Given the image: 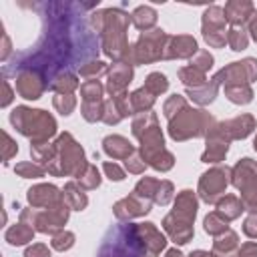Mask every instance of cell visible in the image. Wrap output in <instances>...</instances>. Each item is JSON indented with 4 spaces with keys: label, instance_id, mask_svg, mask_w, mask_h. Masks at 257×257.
<instances>
[{
    "label": "cell",
    "instance_id": "obj_26",
    "mask_svg": "<svg viewBox=\"0 0 257 257\" xmlns=\"http://www.w3.org/2000/svg\"><path fill=\"white\" fill-rule=\"evenodd\" d=\"M131 22L135 24V28L143 30V32H149V30H155V24H157V10L153 6H137L131 14Z\"/></svg>",
    "mask_w": 257,
    "mask_h": 257
},
{
    "label": "cell",
    "instance_id": "obj_58",
    "mask_svg": "<svg viewBox=\"0 0 257 257\" xmlns=\"http://www.w3.org/2000/svg\"><path fill=\"white\" fill-rule=\"evenodd\" d=\"M2 46H4V48H2V56H0V58L6 62V60H8V54H10V38H8V34L4 32V28H2Z\"/></svg>",
    "mask_w": 257,
    "mask_h": 257
},
{
    "label": "cell",
    "instance_id": "obj_46",
    "mask_svg": "<svg viewBox=\"0 0 257 257\" xmlns=\"http://www.w3.org/2000/svg\"><path fill=\"white\" fill-rule=\"evenodd\" d=\"M173 193H175L173 183H171V181H161L159 187H157V193H155L153 203H157V205H161V207H163V205H169L171 199H173Z\"/></svg>",
    "mask_w": 257,
    "mask_h": 257
},
{
    "label": "cell",
    "instance_id": "obj_32",
    "mask_svg": "<svg viewBox=\"0 0 257 257\" xmlns=\"http://www.w3.org/2000/svg\"><path fill=\"white\" fill-rule=\"evenodd\" d=\"M217 211H219L225 219L233 221V219L241 217V213L245 211V207H243V201H241L239 197H235V195H225V197L219 199Z\"/></svg>",
    "mask_w": 257,
    "mask_h": 257
},
{
    "label": "cell",
    "instance_id": "obj_54",
    "mask_svg": "<svg viewBox=\"0 0 257 257\" xmlns=\"http://www.w3.org/2000/svg\"><path fill=\"white\" fill-rule=\"evenodd\" d=\"M16 153H18V145L12 141V137L8 133H4V155H2L4 163H8Z\"/></svg>",
    "mask_w": 257,
    "mask_h": 257
},
{
    "label": "cell",
    "instance_id": "obj_53",
    "mask_svg": "<svg viewBox=\"0 0 257 257\" xmlns=\"http://www.w3.org/2000/svg\"><path fill=\"white\" fill-rule=\"evenodd\" d=\"M24 257H50V249L44 243H32L24 251Z\"/></svg>",
    "mask_w": 257,
    "mask_h": 257
},
{
    "label": "cell",
    "instance_id": "obj_48",
    "mask_svg": "<svg viewBox=\"0 0 257 257\" xmlns=\"http://www.w3.org/2000/svg\"><path fill=\"white\" fill-rule=\"evenodd\" d=\"M153 169H157V171H161V173H165V171H169V169H173V165H175V157L165 149L163 153H159L151 163H149Z\"/></svg>",
    "mask_w": 257,
    "mask_h": 257
},
{
    "label": "cell",
    "instance_id": "obj_39",
    "mask_svg": "<svg viewBox=\"0 0 257 257\" xmlns=\"http://www.w3.org/2000/svg\"><path fill=\"white\" fill-rule=\"evenodd\" d=\"M76 183H78L84 191H92V189H96V187L100 185V173H98V169H96L94 165L88 163V167H86L84 173L76 179Z\"/></svg>",
    "mask_w": 257,
    "mask_h": 257
},
{
    "label": "cell",
    "instance_id": "obj_50",
    "mask_svg": "<svg viewBox=\"0 0 257 257\" xmlns=\"http://www.w3.org/2000/svg\"><path fill=\"white\" fill-rule=\"evenodd\" d=\"M124 167H126L128 173H133V175H141V173H145L147 163H145V159L141 157V153L137 151V153H133V155L124 161Z\"/></svg>",
    "mask_w": 257,
    "mask_h": 257
},
{
    "label": "cell",
    "instance_id": "obj_17",
    "mask_svg": "<svg viewBox=\"0 0 257 257\" xmlns=\"http://www.w3.org/2000/svg\"><path fill=\"white\" fill-rule=\"evenodd\" d=\"M163 227L165 231L169 233L171 241H175L177 245H185L193 239L195 231H193V221L189 219H183L175 213H169L165 219H163Z\"/></svg>",
    "mask_w": 257,
    "mask_h": 257
},
{
    "label": "cell",
    "instance_id": "obj_33",
    "mask_svg": "<svg viewBox=\"0 0 257 257\" xmlns=\"http://www.w3.org/2000/svg\"><path fill=\"white\" fill-rule=\"evenodd\" d=\"M203 229H205L209 235L217 237V235H221V233H225V231L229 229V219H225L219 211H213V213H209V215L205 217Z\"/></svg>",
    "mask_w": 257,
    "mask_h": 257
},
{
    "label": "cell",
    "instance_id": "obj_11",
    "mask_svg": "<svg viewBox=\"0 0 257 257\" xmlns=\"http://www.w3.org/2000/svg\"><path fill=\"white\" fill-rule=\"evenodd\" d=\"M225 14L221 6H211L203 12V38L209 46L221 48L227 42V32H225Z\"/></svg>",
    "mask_w": 257,
    "mask_h": 257
},
{
    "label": "cell",
    "instance_id": "obj_34",
    "mask_svg": "<svg viewBox=\"0 0 257 257\" xmlns=\"http://www.w3.org/2000/svg\"><path fill=\"white\" fill-rule=\"evenodd\" d=\"M179 78L181 82L187 86V88H197V86H203L207 82V74L193 68V66H183L179 68Z\"/></svg>",
    "mask_w": 257,
    "mask_h": 257
},
{
    "label": "cell",
    "instance_id": "obj_22",
    "mask_svg": "<svg viewBox=\"0 0 257 257\" xmlns=\"http://www.w3.org/2000/svg\"><path fill=\"white\" fill-rule=\"evenodd\" d=\"M217 124V122H215ZM227 151H229V143L223 139V137H219V133L215 131V126L207 133V149H205V153L201 155V161L203 163H211V165H217V163H221V161H225V157H227Z\"/></svg>",
    "mask_w": 257,
    "mask_h": 257
},
{
    "label": "cell",
    "instance_id": "obj_5",
    "mask_svg": "<svg viewBox=\"0 0 257 257\" xmlns=\"http://www.w3.org/2000/svg\"><path fill=\"white\" fill-rule=\"evenodd\" d=\"M10 122L20 135L28 137L32 143H46L50 137L56 135L54 116L40 108L16 106L10 112Z\"/></svg>",
    "mask_w": 257,
    "mask_h": 257
},
{
    "label": "cell",
    "instance_id": "obj_18",
    "mask_svg": "<svg viewBox=\"0 0 257 257\" xmlns=\"http://www.w3.org/2000/svg\"><path fill=\"white\" fill-rule=\"evenodd\" d=\"M231 183L243 193L257 185V161L245 157L231 169Z\"/></svg>",
    "mask_w": 257,
    "mask_h": 257
},
{
    "label": "cell",
    "instance_id": "obj_55",
    "mask_svg": "<svg viewBox=\"0 0 257 257\" xmlns=\"http://www.w3.org/2000/svg\"><path fill=\"white\" fill-rule=\"evenodd\" d=\"M243 233L251 239H257V213H251L245 221H243Z\"/></svg>",
    "mask_w": 257,
    "mask_h": 257
},
{
    "label": "cell",
    "instance_id": "obj_57",
    "mask_svg": "<svg viewBox=\"0 0 257 257\" xmlns=\"http://www.w3.org/2000/svg\"><path fill=\"white\" fill-rule=\"evenodd\" d=\"M2 88H4V94H2V102H0V104H2V106H8L10 100L14 98V92H12V88H10V84H8L6 78L2 80Z\"/></svg>",
    "mask_w": 257,
    "mask_h": 257
},
{
    "label": "cell",
    "instance_id": "obj_30",
    "mask_svg": "<svg viewBox=\"0 0 257 257\" xmlns=\"http://www.w3.org/2000/svg\"><path fill=\"white\" fill-rule=\"evenodd\" d=\"M78 86H80V82H78V76L74 72H60L48 84V88L54 90L56 94H72Z\"/></svg>",
    "mask_w": 257,
    "mask_h": 257
},
{
    "label": "cell",
    "instance_id": "obj_56",
    "mask_svg": "<svg viewBox=\"0 0 257 257\" xmlns=\"http://www.w3.org/2000/svg\"><path fill=\"white\" fill-rule=\"evenodd\" d=\"M235 257H257V243L255 241H247V243L239 245Z\"/></svg>",
    "mask_w": 257,
    "mask_h": 257
},
{
    "label": "cell",
    "instance_id": "obj_19",
    "mask_svg": "<svg viewBox=\"0 0 257 257\" xmlns=\"http://www.w3.org/2000/svg\"><path fill=\"white\" fill-rule=\"evenodd\" d=\"M223 14H225V20H227L233 28H243L245 24L251 22V18H253L257 12H255V6H253L251 2H245V0H231V2L225 4Z\"/></svg>",
    "mask_w": 257,
    "mask_h": 257
},
{
    "label": "cell",
    "instance_id": "obj_24",
    "mask_svg": "<svg viewBox=\"0 0 257 257\" xmlns=\"http://www.w3.org/2000/svg\"><path fill=\"white\" fill-rule=\"evenodd\" d=\"M239 249V237L233 229H227L225 233L217 235L213 241V257H235Z\"/></svg>",
    "mask_w": 257,
    "mask_h": 257
},
{
    "label": "cell",
    "instance_id": "obj_42",
    "mask_svg": "<svg viewBox=\"0 0 257 257\" xmlns=\"http://www.w3.org/2000/svg\"><path fill=\"white\" fill-rule=\"evenodd\" d=\"M108 68H106V64L102 60H90V62H86V64H82L78 68V74L82 78H86V80H96V76H100Z\"/></svg>",
    "mask_w": 257,
    "mask_h": 257
},
{
    "label": "cell",
    "instance_id": "obj_25",
    "mask_svg": "<svg viewBox=\"0 0 257 257\" xmlns=\"http://www.w3.org/2000/svg\"><path fill=\"white\" fill-rule=\"evenodd\" d=\"M171 213H175V215H179L183 219L195 221V215H197V197H195V193L191 189L181 191L177 195V199H175V207H173Z\"/></svg>",
    "mask_w": 257,
    "mask_h": 257
},
{
    "label": "cell",
    "instance_id": "obj_9",
    "mask_svg": "<svg viewBox=\"0 0 257 257\" xmlns=\"http://www.w3.org/2000/svg\"><path fill=\"white\" fill-rule=\"evenodd\" d=\"M229 177H231V169H227V167L209 169L199 179V197L209 205H217L219 199L225 197V189L231 183Z\"/></svg>",
    "mask_w": 257,
    "mask_h": 257
},
{
    "label": "cell",
    "instance_id": "obj_36",
    "mask_svg": "<svg viewBox=\"0 0 257 257\" xmlns=\"http://www.w3.org/2000/svg\"><path fill=\"white\" fill-rule=\"evenodd\" d=\"M102 92H104V86H102L98 80H86V82L80 84L82 102H96V100H102Z\"/></svg>",
    "mask_w": 257,
    "mask_h": 257
},
{
    "label": "cell",
    "instance_id": "obj_8",
    "mask_svg": "<svg viewBox=\"0 0 257 257\" xmlns=\"http://www.w3.org/2000/svg\"><path fill=\"white\" fill-rule=\"evenodd\" d=\"M169 38L171 36L161 28L143 32L139 36V40L131 46L128 62L135 66V64H149V62H157V60L165 58V50H167Z\"/></svg>",
    "mask_w": 257,
    "mask_h": 257
},
{
    "label": "cell",
    "instance_id": "obj_15",
    "mask_svg": "<svg viewBox=\"0 0 257 257\" xmlns=\"http://www.w3.org/2000/svg\"><path fill=\"white\" fill-rule=\"evenodd\" d=\"M151 201L149 199H145V197H141V195H137L135 191L128 195V197H124V199H120V201H116L114 205H112V213H114V217L116 219H120V221H131V219H135V217H143V215H147L149 211H151Z\"/></svg>",
    "mask_w": 257,
    "mask_h": 257
},
{
    "label": "cell",
    "instance_id": "obj_45",
    "mask_svg": "<svg viewBox=\"0 0 257 257\" xmlns=\"http://www.w3.org/2000/svg\"><path fill=\"white\" fill-rule=\"evenodd\" d=\"M74 239H76L74 233H70V231H60V233L52 235L50 245H52L54 251H68V249L74 245Z\"/></svg>",
    "mask_w": 257,
    "mask_h": 257
},
{
    "label": "cell",
    "instance_id": "obj_4",
    "mask_svg": "<svg viewBox=\"0 0 257 257\" xmlns=\"http://www.w3.org/2000/svg\"><path fill=\"white\" fill-rule=\"evenodd\" d=\"M96 257H147L139 225L122 221L110 227L98 247Z\"/></svg>",
    "mask_w": 257,
    "mask_h": 257
},
{
    "label": "cell",
    "instance_id": "obj_61",
    "mask_svg": "<svg viewBox=\"0 0 257 257\" xmlns=\"http://www.w3.org/2000/svg\"><path fill=\"white\" fill-rule=\"evenodd\" d=\"M189 257H213V255H211L209 251H201V249H199V251H193Z\"/></svg>",
    "mask_w": 257,
    "mask_h": 257
},
{
    "label": "cell",
    "instance_id": "obj_47",
    "mask_svg": "<svg viewBox=\"0 0 257 257\" xmlns=\"http://www.w3.org/2000/svg\"><path fill=\"white\" fill-rule=\"evenodd\" d=\"M189 66H193V68H197V70L207 74V70L213 66V56L209 54V50H197V54L191 58Z\"/></svg>",
    "mask_w": 257,
    "mask_h": 257
},
{
    "label": "cell",
    "instance_id": "obj_51",
    "mask_svg": "<svg viewBox=\"0 0 257 257\" xmlns=\"http://www.w3.org/2000/svg\"><path fill=\"white\" fill-rule=\"evenodd\" d=\"M241 201H243L245 211L257 213V185L251 187V189H247V191H243V193H241Z\"/></svg>",
    "mask_w": 257,
    "mask_h": 257
},
{
    "label": "cell",
    "instance_id": "obj_27",
    "mask_svg": "<svg viewBox=\"0 0 257 257\" xmlns=\"http://www.w3.org/2000/svg\"><path fill=\"white\" fill-rule=\"evenodd\" d=\"M62 195H64V203L74 211H84L88 205V197L84 195V189L76 181L66 183L62 189Z\"/></svg>",
    "mask_w": 257,
    "mask_h": 257
},
{
    "label": "cell",
    "instance_id": "obj_2",
    "mask_svg": "<svg viewBox=\"0 0 257 257\" xmlns=\"http://www.w3.org/2000/svg\"><path fill=\"white\" fill-rule=\"evenodd\" d=\"M131 16L120 8H106L90 14V26L100 38V48L114 62H128L131 46L126 42Z\"/></svg>",
    "mask_w": 257,
    "mask_h": 257
},
{
    "label": "cell",
    "instance_id": "obj_6",
    "mask_svg": "<svg viewBox=\"0 0 257 257\" xmlns=\"http://www.w3.org/2000/svg\"><path fill=\"white\" fill-rule=\"evenodd\" d=\"M215 126V120L209 112L201 108L187 106L177 116L169 120V135L173 141H187L197 137H207V133Z\"/></svg>",
    "mask_w": 257,
    "mask_h": 257
},
{
    "label": "cell",
    "instance_id": "obj_62",
    "mask_svg": "<svg viewBox=\"0 0 257 257\" xmlns=\"http://www.w3.org/2000/svg\"><path fill=\"white\" fill-rule=\"evenodd\" d=\"M253 149L257 151V135H255V139H253Z\"/></svg>",
    "mask_w": 257,
    "mask_h": 257
},
{
    "label": "cell",
    "instance_id": "obj_37",
    "mask_svg": "<svg viewBox=\"0 0 257 257\" xmlns=\"http://www.w3.org/2000/svg\"><path fill=\"white\" fill-rule=\"evenodd\" d=\"M145 88L157 98L159 94H163L169 88V80H167V76L163 72H151L147 76V80H145Z\"/></svg>",
    "mask_w": 257,
    "mask_h": 257
},
{
    "label": "cell",
    "instance_id": "obj_7",
    "mask_svg": "<svg viewBox=\"0 0 257 257\" xmlns=\"http://www.w3.org/2000/svg\"><path fill=\"white\" fill-rule=\"evenodd\" d=\"M68 211H70V207L66 203H60V205L48 207V209H22L20 221L28 223L34 231L56 235V233L64 231L62 227L68 221Z\"/></svg>",
    "mask_w": 257,
    "mask_h": 257
},
{
    "label": "cell",
    "instance_id": "obj_52",
    "mask_svg": "<svg viewBox=\"0 0 257 257\" xmlns=\"http://www.w3.org/2000/svg\"><path fill=\"white\" fill-rule=\"evenodd\" d=\"M102 171H104V175H106L110 181H122V179H124V171H122L116 163L106 161V163L102 165Z\"/></svg>",
    "mask_w": 257,
    "mask_h": 257
},
{
    "label": "cell",
    "instance_id": "obj_28",
    "mask_svg": "<svg viewBox=\"0 0 257 257\" xmlns=\"http://www.w3.org/2000/svg\"><path fill=\"white\" fill-rule=\"evenodd\" d=\"M4 239H6L10 245H14V247H20V245H26L28 241H32V239H34V229H32L28 223L20 221V223L12 225L10 229H6V233H4Z\"/></svg>",
    "mask_w": 257,
    "mask_h": 257
},
{
    "label": "cell",
    "instance_id": "obj_59",
    "mask_svg": "<svg viewBox=\"0 0 257 257\" xmlns=\"http://www.w3.org/2000/svg\"><path fill=\"white\" fill-rule=\"evenodd\" d=\"M249 32H251V38L257 42V14L251 18V22H249Z\"/></svg>",
    "mask_w": 257,
    "mask_h": 257
},
{
    "label": "cell",
    "instance_id": "obj_3",
    "mask_svg": "<svg viewBox=\"0 0 257 257\" xmlns=\"http://www.w3.org/2000/svg\"><path fill=\"white\" fill-rule=\"evenodd\" d=\"M46 173L56 175V177H80L84 169L88 167L84 149L72 139L70 133H62L54 143H50V149L42 161Z\"/></svg>",
    "mask_w": 257,
    "mask_h": 257
},
{
    "label": "cell",
    "instance_id": "obj_20",
    "mask_svg": "<svg viewBox=\"0 0 257 257\" xmlns=\"http://www.w3.org/2000/svg\"><path fill=\"white\" fill-rule=\"evenodd\" d=\"M197 50V40L191 34H179L169 38L165 58H193Z\"/></svg>",
    "mask_w": 257,
    "mask_h": 257
},
{
    "label": "cell",
    "instance_id": "obj_43",
    "mask_svg": "<svg viewBox=\"0 0 257 257\" xmlns=\"http://www.w3.org/2000/svg\"><path fill=\"white\" fill-rule=\"evenodd\" d=\"M52 104L62 116H68L76 108V98H74V94H54Z\"/></svg>",
    "mask_w": 257,
    "mask_h": 257
},
{
    "label": "cell",
    "instance_id": "obj_21",
    "mask_svg": "<svg viewBox=\"0 0 257 257\" xmlns=\"http://www.w3.org/2000/svg\"><path fill=\"white\" fill-rule=\"evenodd\" d=\"M139 233H141V239H143L147 257H157L167 247V239L157 229L155 223H139Z\"/></svg>",
    "mask_w": 257,
    "mask_h": 257
},
{
    "label": "cell",
    "instance_id": "obj_23",
    "mask_svg": "<svg viewBox=\"0 0 257 257\" xmlns=\"http://www.w3.org/2000/svg\"><path fill=\"white\" fill-rule=\"evenodd\" d=\"M102 149H104V153L110 159H116V161H126L133 153H137L135 147L128 143V139H124L120 135H108V137H104Z\"/></svg>",
    "mask_w": 257,
    "mask_h": 257
},
{
    "label": "cell",
    "instance_id": "obj_41",
    "mask_svg": "<svg viewBox=\"0 0 257 257\" xmlns=\"http://www.w3.org/2000/svg\"><path fill=\"white\" fill-rule=\"evenodd\" d=\"M80 112H82L84 120H88V122L102 120V114H104V100H96V102H82Z\"/></svg>",
    "mask_w": 257,
    "mask_h": 257
},
{
    "label": "cell",
    "instance_id": "obj_14",
    "mask_svg": "<svg viewBox=\"0 0 257 257\" xmlns=\"http://www.w3.org/2000/svg\"><path fill=\"white\" fill-rule=\"evenodd\" d=\"M28 203L32 209H48V207H56L60 203H64V195L58 187L48 185V183H40L34 185L26 191Z\"/></svg>",
    "mask_w": 257,
    "mask_h": 257
},
{
    "label": "cell",
    "instance_id": "obj_31",
    "mask_svg": "<svg viewBox=\"0 0 257 257\" xmlns=\"http://www.w3.org/2000/svg\"><path fill=\"white\" fill-rule=\"evenodd\" d=\"M128 104H131L133 114H143V112H149L153 108L155 96L143 86V88H137L135 92L128 94Z\"/></svg>",
    "mask_w": 257,
    "mask_h": 257
},
{
    "label": "cell",
    "instance_id": "obj_38",
    "mask_svg": "<svg viewBox=\"0 0 257 257\" xmlns=\"http://www.w3.org/2000/svg\"><path fill=\"white\" fill-rule=\"evenodd\" d=\"M14 173H16L18 177H22V179H40V177H44V175H46L44 167H40V165H38V163H34V161L18 163V165L14 167Z\"/></svg>",
    "mask_w": 257,
    "mask_h": 257
},
{
    "label": "cell",
    "instance_id": "obj_40",
    "mask_svg": "<svg viewBox=\"0 0 257 257\" xmlns=\"http://www.w3.org/2000/svg\"><path fill=\"white\" fill-rule=\"evenodd\" d=\"M227 44L231 46V50L241 52V50H245L247 44H249V34H247L243 28H231V30L227 32Z\"/></svg>",
    "mask_w": 257,
    "mask_h": 257
},
{
    "label": "cell",
    "instance_id": "obj_60",
    "mask_svg": "<svg viewBox=\"0 0 257 257\" xmlns=\"http://www.w3.org/2000/svg\"><path fill=\"white\" fill-rule=\"evenodd\" d=\"M165 257H185V255H183L179 249H169V251L165 253Z\"/></svg>",
    "mask_w": 257,
    "mask_h": 257
},
{
    "label": "cell",
    "instance_id": "obj_12",
    "mask_svg": "<svg viewBox=\"0 0 257 257\" xmlns=\"http://www.w3.org/2000/svg\"><path fill=\"white\" fill-rule=\"evenodd\" d=\"M48 88V80L38 70H22L16 74L14 92H18L26 100H36Z\"/></svg>",
    "mask_w": 257,
    "mask_h": 257
},
{
    "label": "cell",
    "instance_id": "obj_29",
    "mask_svg": "<svg viewBox=\"0 0 257 257\" xmlns=\"http://www.w3.org/2000/svg\"><path fill=\"white\" fill-rule=\"evenodd\" d=\"M217 90H219V84H217L215 78H211V80H207L203 86L187 88V96H191V100L197 102V104H209V102L215 100Z\"/></svg>",
    "mask_w": 257,
    "mask_h": 257
},
{
    "label": "cell",
    "instance_id": "obj_13",
    "mask_svg": "<svg viewBox=\"0 0 257 257\" xmlns=\"http://www.w3.org/2000/svg\"><path fill=\"white\" fill-rule=\"evenodd\" d=\"M253 128H255V118L251 114H239L235 118H229V120H223V122H217L215 124V131L227 143L249 137L253 133Z\"/></svg>",
    "mask_w": 257,
    "mask_h": 257
},
{
    "label": "cell",
    "instance_id": "obj_1",
    "mask_svg": "<svg viewBox=\"0 0 257 257\" xmlns=\"http://www.w3.org/2000/svg\"><path fill=\"white\" fill-rule=\"evenodd\" d=\"M96 2H42V34L28 52L14 54L2 68L4 76L22 70H38L50 84L60 72H72L82 64L96 60L98 34L82 20V10L96 8Z\"/></svg>",
    "mask_w": 257,
    "mask_h": 257
},
{
    "label": "cell",
    "instance_id": "obj_35",
    "mask_svg": "<svg viewBox=\"0 0 257 257\" xmlns=\"http://www.w3.org/2000/svg\"><path fill=\"white\" fill-rule=\"evenodd\" d=\"M225 96L233 104H247L253 100V90L249 84H239V86H225Z\"/></svg>",
    "mask_w": 257,
    "mask_h": 257
},
{
    "label": "cell",
    "instance_id": "obj_16",
    "mask_svg": "<svg viewBox=\"0 0 257 257\" xmlns=\"http://www.w3.org/2000/svg\"><path fill=\"white\" fill-rule=\"evenodd\" d=\"M106 92L110 96H116L120 92H126V86L133 80V64L131 62H114L106 70Z\"/></svg>",
    "mask_w": 257,
    "mask_h": 257
},
{
    "label": "cell",
    "instance_id": "obj_10",
    "mask_svg": "<svg viewBox=\"0 0 257 257\" xmlns=\"http://www.w3.org/2000/svg\"><path fill=\"white\" fill-rule=\"evenodd\" d=\"M219 86H239V84H251L257 80V60L245 58L239 62H231L225 68H221L215 76Z\"/></svg>",
    "mask_w": 257,
    "mask_h": 257
},
{
    "label": "cell",
    "instance_id": "obj_49",
    "mask_svg": "<svg viewBox=\"0 0 257 257\" xmlns=\"http://www.w3.org/2000/svg\"><path fill=\"white\" fill-rule=\"evenodd\" d=\"M120 120H122V114L118 112V108H116L114 100H112V98L104 100V114H102V122H104V124H116V122H120Z\"/></svg>",
    "mask_w": 257,
    "mask_h": 257
},
{
    "label": "cell",
    "instance_id": "obj_44",
    "mask_svg": "<svg viewBox=\"0 0 257 257\" xmlns=\"http://www.w3.org/2000/svg\"><path fill=\"white\" fill-rule=\"evenodd\" d=\"M187 108V100H185V96L183 94H173V96H169V100L165 102V106H163V112H165V116L171 120L173 116H177L181 110H185Z\"/></svg>",
    "mask_w": 257,
    "mask_h": 257
}]
</instances>
